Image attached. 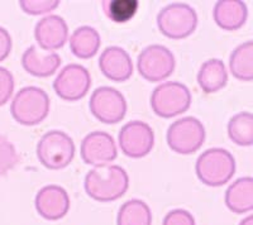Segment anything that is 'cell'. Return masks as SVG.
I'll use <instances>...</instances> for the list:
<instances>
[{
	"mask_svg": "<svg viewBox=\"0 0 253 225\" xmlns=\"http://www.w3.org/2000/svg\"><path fill=\"white\" fill-rule=\"evenodd\" d=\"M84 188L87 195L96 201H115L128 191L129 176L118 165L99 166L86 173Z\"/></svg>",
	"mask_w": 253,
	"mask_h": 225,
	"instance_id": "6da1fadb",
	"label": "cell"
},
{
	"mask_svg": "<svg viewBox=\"0 0 253 225\" xmlns=\"http://www.w3.org/2000/svg\"><path fill=\"white\" fill-rule=\"evenodd\" d=\"M195 172L200 182L209 188H219L232 180L236 173V159L223 148H210L199 156Z\"/></svg>",
	"mask_w": 253,
	"mask_h": 225,
	"instance_id": "7a4b0ae2",
	"label": "cell"
},
{
	"mask_svg": "<svg viewBox=\"0 0 253 225\" xmlns=\"http://www.w3.org/2000/svg\"><path fill=\"white\" fill-rule=\"evenodd\" d=\"M49 107V96L43 89L27 86L15 94L10 105V112L20 125L35 127L47 118Z\"/></svg>",
	"mask_w": 253,
	"mask_h": 225,
	"instance_id": "3957f363",
	"label": "cell"
},
{
	"mask_svg": "<svg viewBox=\"0 0 253 225\" xmlns=\"http://www.w3.org/2000/svg\"><path fill=\"white\" fill-rule=\"evenodd\" d=\"M191 101L193 96L186 85L177 81H167L153 90L150 104L156 115L169 119L186 112Z\"/></svg>",
	"mask_w": 253,
	"mask_h": 225,
	"instance_id": "277c9868",
	"label": "cell"
},
{
	"mask_svg": "<svg viewBox=\"0 0 253 225\" xmlns=\"http://www.w3.org/2000/svg\"><path fill=\"white\" fill-rule=\"evenodd\" d=\"M75 157V143L71 137L61 130L44 133L37 145V158L48 170H62Z\"/></svg>",
	"mask_w": 253,
	"mask_h": 225,
	"instance_id": "5b68a950",
	"label": "cell"
},
{
	"mask_svg": "<svg viewBox=\"0 0 253 225\" xmlns=\"http://www.w3.org/2000/svg\"><path fill=\"white\" fill-rule=\"evenodd\" d=\"M157 27L165 37L184 39L195 32L198 14L189 4L171 3L158 13Z\"/></svg>",
	"mask_w": 253,
	"mask_h": 225,
	"instance_id": "8992f818",
	"label": "cell"
},
{
	"mask_svg": "<svg viewBox=\"0 0 253 225\" xmlns=\"http://www.w3.org/2000/svg\"><path fill=\"white\" fill-rule=\"evenodd\" d=\"M205 137L207 133L202 121L194 116H185L169 127L166 139L173 152L187 156L202 148Z\"/></svg>",
	"mask_w": 253,
	"mask_h": 225,
	"instance_id": "52a82bcc",
	"label": "cell"
},
{
	"mask_svg": "<svg viewBox=\"0 0 253 225\" xmlns=\"http://www.w3.org/2000/svg\"><path fill=\"white\" fill-rule=\"evenodd\" d=\"M175 56L162 44H151L139 53L137 69L139 75L150 82H160L175 71Z\"/></svg>",
	"mask_w": 253,
	"mask_h": 225,
	"instance_id": "ba28073f",
	"label": "cell"
},
{
	"mask_svg": "<svg viewBox=\"0 0 253 225\" xmlns=\"http://www.w3.org/2000/svg\"><path fill=\"white\" fill-rule=\"evenodd\" d=\"M89 109L92 115L104 124H118L126 114V100L119 90L101 86L91 94Z\"/></svg>",
	"mask_w": 253,
	"mask_h": 225,
	"instance_id": "9c48e42d",
	"label": "cell"
},
{
	"mask_svg": "<svg viewBox=\"0 0 253 225\" xmlns=\"http://www.w3.org/2000/svg\"><path fill=\"white\" fill-rule=\"evenodd\" d=\"M122 152L129 158H143L155 146V133L141 120H132L123 125L118 136Z\"/></svg>",
	"mask_w": 253,
	"mask_h": 225,
	"instance_id": "30bf717a",
	"label": "cell"
},
{
	"mask_svg": "<svg viewBox=\"0 0 253 225\" xmlns=\"http://www.w3.org/2000/svg\"><path fill=\"white\" fill-rule=\"evenodd\" d=\"M91 75L86 67L71 64L63 67L53 81V90L58 98L66 101H78L89 93Z\"/></svg>",
	"mask_w": 253,
	"mask_h": 225,
	"instance_id": "8fae6325",
	"label": "cell"
},
{
	"mask_svg": "<svg viewBox=\"0 0 253 225\" xmlns=\"http://www.w3.org/2000/svg\"><path fill=\"white\" fill-rule=\"evenodd\" d=\"M80 154L86 165L99 167L110 165L118 156V150L109 133L96 130L89 133L83 139Z\"/></svg>",
	"mask_w": 253,
	"mask_h": 225,
	"instance_id": "7c38bea8",
	"label": "cell"
},
{
	"mask_svg": "<svg viewBox=\"0 0 253 225\" xmlns=\"http://www.w3.org/2000/svg\"><path fill=\"white\" fill-rule=\"evenodd\" d=\"M35 205L40 217L56 222L66 217L71 202L65 188L58 185H47L37 192Z\"/></svg>",
	"mask_w": 253,
	"mask_h": 225,
	"instance_id": "4fadbf2b",
	"label": "cell"
},
{
	"mask_svg": "<svg viewBox=\"0 0 253 225\" xmlns=\"http://www.w3.org/2000/svg\"><path fill=\"white\" fill-rule=\"evenodd\" d=\"M35 38L40 47L52 52L53 49L62 48L69 38V27L65 19L51 14L38 20L35 28Z\"/></svg>",
	"mask_w": 253,
	"mask_h": 225,
	"instance_id": "5bb4252c",
	"label": "cell"
},
{
	"mask_svg": "<svg viewBox=\"0 0 253 225\" xmlns=\"http://www.w3.org/2000/svg\"><path fill=\"white\" fill-rule=\"evenodd\" d=\"M99 69L109 80L123 82L129 80L133 75L132 57L121 47H108L99 57Z\"/></svg>",
	"mask_w": 253,
	"mask_h": 225,
	"instance_id": "9a60e30c",
	"label": "cell"
},
{
	"mask_svg": "<svg viewBox=\"0 0 253 225\" xmlns=\"http://www.w3.org/2000/svg\"><path fill=\"white\" fill-rule=\"evenodd\" d=\"M22 65L29 75L35 77H49L61 66V57L56 52H42L37 46H31L22 56Z\"/></svg>",
	"mask_w": 253,
	"mask_h": 225,
	"instance_id": "2e32d148",
	"label": "cell"
},
{
	"mask_svg": "<svg viewBox=\"0 0 253 225\" xmlns=\"http://www.w3.org/2000/svg\"><path fill=\"white\" fill-rule=\"evenodd\" d=\"M214 22L224 31H237L245 26L248 9L241 0H219L213 10Z\"/></svg>",
	"mask_w": 253,
	"mask_h": 225,
	"instance_id": "e0dca14e",
	"label": "cell"
},
{
	"mask_svg": "<svg viewBox=\"0 0 253 225\" xmlns=\"http://www.w3.org/2000/svg\"><path fill=\"white\" fill-rule=\"evenodd\" d=\"M225 205L234 214H247L253 210L252 177H241L227 188Z\"/></svg>",
	"mask_w": 253,
	"mask_h": 225,
	"instance_id": "ac0fdd59",
	"label": "cell"
},
{
	"mask_svg": "<svg viewBox=\"0 0 253 225\" xmlns=\"http://www.w3.org/2000/svg\"><path fill=\"white\" fill-rule=\"evenodd\" d=\"M228 82V71L224 62L218 58H210L202 65L198 73V84L205 94H213L221 90Z\"/></svg>",
	"mask_w": 253,
	"mask_h": 225,
	"instance_id": "d6986e66",
	"label": "cell"
},
{
	"mask_svg": "<svg viewBox=\"0 0 253 225\" xmlns=\"http://www.w3.org/2000/svg\"><path fill=\"white\" fill-rule=\"evenodd\" d=\"M70 49L72 55L78 58L87 60L94 57L99 52L101 44V37L95 28L89 26L79 27L70 37Z\"/></svg>",
	"mask_w": 253,
	"mask_h": 225,
	"instance_id": "ffe728a7",
	"label": "cell"
},
{
	"mask_svg": "<svg viewBox=\"0 0 253 225\" xmlns=\"http://www.w3.org/2000/svg\"><path fill=\"white\" fill-rule=\"evenodd\" d=\"M232 75L242 81L253 80V42L247 40L239 44L229 57Z\"/></svg>",
	"mask_w": 253,
	"mask_h": 225,
	"instance_id": "44dd1931",
	"label": "cell"
},
{
	"mask_svg": "<svg viewBox=\"0 0 253 225\" xmlns=\"http://www.w3.org/2000/svg\"><path fill=\"white\" fill-rule=\"evenodd\" d=\"M117 225H152V211L142 200H128L119 209Z\"/></svg>",
	"mask_w": 253,
	"mask_h": 225,
	"instance_id": "7402d4cb",
	"label": "cell"
},
{
	"mask_svg": "<svg viewBox=\"0 0 253 225\" xmlns=\"http://www.w3.org/2000/svg\"><path fill=\"white\" fill-rule=\"evenodd\" d=\"M228 136L239 147L253 145V115L250 112H242L233 115L228 123Z\"/></svg>",
	"mask_w": 253,
	"mask_h": 225,
	"instance_id": "603a6c76",
	"label": "cell"
},
{
	"mask_svg": "<svg viewBox=\"0 0 253 225\" xmlns=\"http://www.w3.org/2000/svg\"><path fill=\"white\" fill-rule=\"evenodd\" d=\"M103 10L112 22L123 24L129 22L139 8L137 0H104L101 3Z\"/></svg>",
	"mask_w": 253,
	"mask_h": 225,
	"instance_id": "cb8c5ba5",
	"label": "cell"
},
{
	"mask_svg": "<svg viewBox=\"0 0 253 225\" xmlns=\"http://www.w3.org/2000/svg\"><path fill=\"white\" fill-rule=\"evenodd\" d=\"M19 161L15 146L6 137L0 136V177L14 168Z\"/></svg>",
	"mask_w": 253,
	"mask_h": 225,
	"instance_id": "d4e9b609",
	"label": "cell"
},
{
	"mask_svg": "<svg viewBox=\"0 0 253 225\" xmlns=\"http://www.w3.org/2000/svg\"><path fill=\"white\" fill-rule=\"evenodd\" d=\"M60 5V0H20L19 6L29 15H43L53 12Z\"/></svg>",
	"mask_w": 253,
	"mask_h": 225,
	"instance_id": "484cf974",
	"label": "cell"
},
{
	"mask_svg": "<svg viewBox=\"0 0 253 225\" xmlns=\"http://www.w3.org/2000/svg\"><path fill=\"white\" fill-rule=\"evenodd\" d=\"M14 91V77L5 67L0 66V107L5 105Z\"/></svg>",
	"mask_w": 253,
	"mask_h": 225,
	"instance_id": "4316f807",
	"label": "cell"
},
{
	"mask_svg": "<svg viewBox=\"0 0 253 225\" xmlns=\"http://www.w3.org/2000/svg\"><path fill=\"white\" fill-rule=\"evenodd\" d=\"M162 225H196L193 214L184 209H175L166 214Z\"/></svg>",
	"mask_w": 253,
	"mask_h": 225,
	"instance_id": "83f0119b",
	"label": "cell"
},
{
	"mask_svg": "<svg viewBox=\"0 0 253 225\" xmlns=\"http://www.w3.org/2000/svg\"><path fill=\"white\" fill-rule=\"evenodd\" d=\"M13 40L5 28L0 27V62L5 60L12 52Z\"/></svg>",
	"mask_w": 253,
	"mask_h": 225,
	"instance_id": "f1b7e54d",
	"label": "cell"
},
{
	"mask_svg": "<svg viewBox=\"0 0 253 225\" xmlns=\"http://www.w3.org/2000/svg\"><path fill=\"white\" fill-rule=\"evenodd\" d=\"M239 225H253V217H252V215H248L247 218H245V219L239 223Z\"/></svg>",
	"mask_w": 253,
	"mask_h": 225,
	"instance_id": "f546056e",
	"label": "cell"
}]
</instances>
